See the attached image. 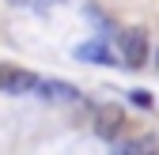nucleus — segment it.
<instances>
[{
	"label": "nucleus",
	"instance_id": "5",
	"mask_svg": "<svg viewBox=\"0 0 159 155\" xmlns=\"http://www.w3.org/2000/svg\"><path fill=\"white\" fill-rule=\"evenodd\" d=\"M34 91L42 95V99H53V102H76L80 99V91L72 83H65V80H38Z\"/></svg>",
	"mask_w": 159,
	"mask_h": 155
},
{
	"label": "nucleus",
	"instance_id": "4",
	"mask_svg": "<svg viewBox=\"0 0 159 155\" xmlns=\"http://www.w3.org/2000/svg\"><path fill=\"white\" fill-rule=\"evenodd\" d=\"M72 57H76V61H87V64H114V49H110L106 38H91V42L76 46Z\"/></svg>",
	"mask_w": 159,
	"mask_h": 155
},
{
	"label": "nucleus",
	"instance_id": "3",
	"mask_svg": "<svg viewBox=\"0 0 159 155\" xmlns=\"http://www.w3.org/2000/svg\"><path fill=\"white\" fill-rule=\"evenodd\" d=\"M121 129H125L121 106H98V113H95V132H98V136L114 140V136H121Z\"/></svg>",
	"mask_w": 159,
	"mask_h": 155
},
{
	"label": "nucleus",
	"instance_id": "1",
	"mask_svg": "<svg viewBox=\"0 0 159 155\" xmlns=\"http://www.w3.org/2000/svg\"><path fill=\"white\" fill-rule=\"evenodd\" d=\"M121 61H125V68H140L148 61V34L140 27L121 30Z\"/></svg>",
	"mask_w": 159,
	"mask_h": 155
},
{
	"label": "nucleus",
	"instance_id": "2",
	"mask_svg": "<svg viewBox=\"0 0 159 155\" xmlns=\"http://www.w3.org/2000/svg\"><path fill=\"white\" fill-rule=\"evenodd\" d=\"M38 87V76L34 72H23L15 64H0V91L4 95H27Z\"/></svg>",
	"mask_w": 159,
	"mask_h": 155
},
{
	"label": "nucleus",
	"instance_id": "7",
	"mask_svg": "<svg viewBox=\"0 0 159 155\" xmlns=\"http://www.w3.org/2000/svg\"><path fill=\"white\" fill-rule=\"evenodd\" d=\"M11 4H27V8H46V4H53V0H11Z\"/></svg>",
	"mask_w": 159,
	"mask_h": 155
},
{
	"label": "nucleus",
	"instance_id": "8",
	"mask_svg": "<svg viewBox=\"0 0 159 155\" xmlns=\"http://www.w3.org/2000/svg\"><path fill=\"white\" fill-rule=\"evenodd\" d=\"M155 64H159V49H155Z\"/></svg>",
	"mask_w": 159,
	"mask_h": 155
},
{
	"label": "nucleus",
	"instance_id": "6",
	"mask_svg": "<svg viewBox=\"0 0 159 155\" xmlns=\"http://www.w3.org/2000/svg\"><path fill=\"white\" fill-rule=\"evenodd\" d=\"M129 102H133V106H140V110H148V106H152V95L136 87V91H129Z\"/></svg>",
	"mask_w": 159,
	"mask_h": 155
}]
</instances>
